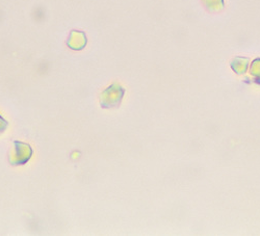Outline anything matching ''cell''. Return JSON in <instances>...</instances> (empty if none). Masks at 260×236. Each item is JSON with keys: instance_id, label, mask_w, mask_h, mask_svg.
Masks as SVG:
<instances>
[{"instance_id": "obj_1", "label": "cell", "mask_w": 260, "mask_h": 236, "mask_svg": "<svg viewBox=\"0 0 260 236\" xmlns=\"http://www.w3.org/2000/svg\"><path fill=\"white\" fill-rule=\"evenodd\" d=\"M7 126H8V124H0V132H4Z\"/></svg>"}]
</instances>
